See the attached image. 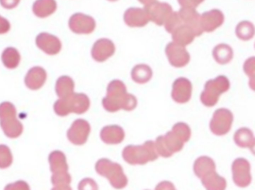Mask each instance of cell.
Listing matches in <instances>:
<instances>
[{"label":"cell","instance_id":"12","mask_svg":"<svg viewBox=\"0 0 255 190\" xmlns=\"http://www.w3.org/2000/svg\"><path fill=\"white\" fill-rule=\"evenodd\" d=\"M149 21L159 26L164 24L172 12V8L168 3L155 0L144 7Z\"/></svg>","mask_w":255,"mask_h":190},{"label":"cell","instance_id":"39","mask_svg":"<svg viewBox=\"0 0 255 190\" xmlns=\"http://www.w3.org/2000/svg\"><path fill=\"white\" fill-rule=\"evenodd\" d=\"M107 0L110 1H112V2H114V1H117L118 0Z\"/></svg>","mask_w":255,"mask_h":190},{"label":"cell","instance_id":"9","mask_svg":"<svg viewBox=\"0 0 255 190\" xmlns=\"http://www.w3.org/2000/svg\"><path fill=\"white\" fill-rule=\"evenodd\" d=\"M14 106L9 102L0 104V125L5 135L10 138L19 137L23 131V126L16 118Z\"/></svg>","mask_w":255,"mask_h":190},{"label":"cell","instance_id":"14","mask_svg":"<svg viewBox=\"0 0 255 190\" xmlns=\"http://www.w3.org/2000/svg\"><path fill=\"white\" fill-rule=\"evenodd\" d=\"M96 21L93 17L80 12L72 14L69 18L68 26L76 34L91 33L95 29Z\"/></svg>","mask_w":255,"mask_h":190},{"label":"cell","instance_id":"5","mask_svg":"<svg viewBox=\"0 0 255 190\" xmlns=\"http://www.w3.org/2000/svg\"><path fill=\"white\" fill-rule=\"evenodd\" d=\"M124 160L131 165H145L148 162L154 161L158 158L155 143L148 140L141 145H129L123 149Z\"/></svg>","mask_w":255,"mask_h":190},{"label":"cell","instance_id":"20","mask_svg":"<svg viewBox=\"0 0 255 190\" xmlns=\"http://www.w3.org/2000/svg\"><path fill=\"white\" fill-rule=\"evenodd\" d=\"M224 21V15L218 9H213L203 13L200 15V24L203 31H213L220 26Z\"/></svg>","mask_w":255,"mask_h":190},{"label":"cell","instance_id":"26","mask_svg":"<svg viewBox=\"0 0 255 190\" xmlns=\"http://www.w3.org/2000/svg\"><path fill=\"white\" fill-rule=\"evenodd\" d=\"M57 8L55 0H36L33 4L32 10L38 17L44 18L53 14Z\"/></svg>","mask_w":255,"mask_h":190},{"label":"cell","instance_id":"37","mask_svg":"<svg viewBox=\"0 0 255 190\" xmlns=\"http://www.w3.org/2000/svg\"><path fill=\"white\" fill-rule=\"evenodd\" d=\"M5 189H29L27 184L23 181H18L15 184L9 185L5 188Z\"/></svg>","mask_w":255,"mask_h":190},{"label":"cell","instance_id":"33","mask_svg":"<svg viewBox=\"0 0 255 190\" xmlns=\"http://www.w3.org/2000/svg\"><path fill=\"white\" fill-rule=\"evenodd\" d=\"M255 57H250L246 60L244 64V70L249 77L250 87L254 90L255 88Z\"/></svg>","mask_w":255,"mask_h":190},{"label":"cell","instance_id":"10","mask_svg":"<svg viewBox=\"0 0 255 190\" xmlns=\"http://www.w3.org/2000/svg\"><path fill=\"white\" fill-rule=\"evenodd\" d=\"M230 86L229 80L225 75H219L214 79L209 80L200 95L201 102L207 107L214 106L218 102L221 94L227 91Z\"/></svg>","mask_w":255,"mask_h":190},{"label":"cell","instance_id":"23","mask_svg":"<svg viewBox=\"0 0 255 190\" xmlns=\"http://www.w3.org/2000/svg\"><path fill=\"white\" fill-rule=\"evenodd\" d=\"M178 13L182 20L194 30L196 36L203 33V30L200 24V15L194 8L182 7Z\"/></svg>","mask_w":255,"mask_h":190},{"label":"cell","instance_id":"19","mask_svg":"<svg viewBox=\"0 0 255 190\" xmlns=\"http://www.w3.org/2000/svg\"><path fill=\"white\" fill-rule=\"evenodd\" d=\"M35 42L39 48L50 55L58 54L62 48L60 39L57 36L47 32L39 33L36 37Z\"/></svg>","mask_w":255,"mask_h":190},{"label":"cell","instance_id":"21","mask_svg":"<svg viewBox=\"0 0 255 190\" xmlns=\"http://www.w3.org/2000/svg\"><path fill=\"white\" fill-rule=\"evenodd\" d=\"M124 20L130 27H141L146 25L149 19L143 8L132 7L125 11Z\"/></svg>","mask_w":255,"mask_h":190},{"label":"cell","instance_id":"32","mask_svg":"<svg viewBox=\"0 0 255 190\" xmlns=\"http://www.w3.org/2000/svg\"><path fill=\"white\" fill-rule=\"evenodd\" d=\"M12 162V156L9 148L5 145H0V169L9 167Z\"/></svg>","mask_w":255,"mask_h":190},{"label":"cell","instance_id":"24","mask_svg":"<svg viewBox=\"0 0 255 190\" xmlns=\"http://www.w3.org/2000/svg\"><path fill=\"white\" fill-rule=\"evenodd\" d=\"M125 135L123 128L117 125L105 126L100 132L101 140L107 144H120L123 141Z\"/></svg>","mask_w":255,"mask_h":190},{"label":"cell","instance_id":"2","mask_svg":"<svg viewBox=\"0 0 255 190\" xmlns=\"http://www.w3.org/2000/svg\"><path fill=\"white\" fill-rule=\"evenodd\" d=\"M104 108L109 112H115L120 109L129 111L137 106L135 96L127 91L125 83L119 79L111 81L107 88L106 96L102 99Z\"/></svg>","mask_w":255,"mask_h":190},{"label":"cell","instance_id":"31","mask_svg":"<svg viewBox=\"0 0 255 190\" xmlns=\"http://www.w3.org/2000/svg\"><path fill=\"white\" fill-rule=\"evenodd\" d=\"M235 32L239 39L244 41L249 40L254 35V24L248 20L242 21L237 24Z\"/></svg>","mask_w":255,"mask_h":190},{"label":"cell","instance_id":"35","mask_svg":"<svg viewBox=\"0 0 255 190\" xmlns=\"http://www.w3.org/2000/svg\"><path fill=\"white\" fill-rule=\"evenodd\" d=\"M20 0H0V5L4 8L12 9L16 7Z\"/></svg>","mask_w":255,"mask_h":190},{"label":"cell","instance_id":"4","mask_svg":"<svg viewBox=\"0 0 255 190\" xmlns=\"http://www.w3.org/2000/svg\"><path fill=\"white\" fill-rule=\"evenodd\" d=\"M48 161L52 173L51 183L53 190H71L70 184L71 177L68 173V166L65 154L56 150L49 155Z\"/></svg>","mask_w":255,"mask_h":190},{"label":"cell","instance_id":"16","mask_svg":"<svg viewBox=\"0 0 255 190\" xmlns=\"http://www.w3.org/2000/svg\"><path fill=\"white\" fill-rule=\"evenodd\" d=\"M165 51L169 63L174 67H184L190 61V56L185 47L174 42L168 43Z\"/></svg>","mask_w":255,"mask_h":190},{"label":"cell","instance_id":"34","mask_svg":"<svg viewBox=\"0 0 255 190\" xmlns=\"http://www.w3.org/2000/svg\"><path fill=\"white\" fill-rule=\"evenodd\" d=\"M183 7L195 8L204 0H177Z\"/></svg>","mask_w":255,"mask_h":190},{"label":"cell","instance_id":"36","mask_svg":"<svg viewBox=\"0 0 255 190\" xmlns=\"http://www.w3.org/2000/svg\"><path fill=\"white\" fill-rule=\"evenodd\" d=\"M10 28L9 21L5 18L0 15V34L7 32Z\"/></svg>","mask_w":255,"mask_h":190},{"label":"cell","instance_id":"7","mask_svg":"<svg viewBox=\"0 0 255 190\" xmlns=\"http://www.w3.org/2000/svg\"><path fill=\"white\" fill-rule=\"evenodd\" d=\"M166 30L172 34L173 42L185 46L196 36L194 30L180 18L178 11H173L164 23Z\"/></svg>","mask_w":255,"mask_h":190},{"label":"cell","instance_id":"30","mask_svg":"<svg viewBox=\"0 0 255 190\" xmlns=\"http://www.w3.org/2000/svg\"><path fill=\"white\" fill-rule=\"evenodd\" d=\"M20 54L14 47L6 48L1 54V60L3 65L7 68L14 69L19 64Z\"/></svg>","mask_w":255,"mask_h":190},{"label":"cell","instance_id":"11","mask_svg":"<svg viewBox=\"0 0 255 190\" xmlns=\"http://www.w3.org/2000/svg\"><path fill=\"white\" fill-rule=\"evenodd\" d=\"M233 119L230 110L226 108L218 109L214 112L210 121V130L217 136L225 135L230 130Z\"/></svg>","mask_w":255,"mask_h":190},{"label":"cell","instance_id":"25","mask_svg":"<svg viewBox=\"0 0 255 190\" xmlns=\"http://www.w3.org/2000/svg\"><path fill=\"white\" fill-rule=\"evenodd\" d=\"M236 144L243 148H249L254 152L255 138L253 132L248 128L243 127L236 131L234 135Z\"/></svg>","mask_w":255,"mask_h":190},{"label":"cell","instance_id":"15","mask_svg":"<svg viewBox=\"0 0 255 190\" xmlns=\"http://www.w3.org/2000/svg\"><path fill=\"white\" fill-rule=\"evenodd\" d=\"M91 130L89 123L86 120L78 119L74 121L68 130L67 136L69 141L75 145L84 144Z\"/></svg>","mask_w":255,"mask_h":190},{"label":"cell","instance_id":"22","mask_svg":"<svg viewBox=\"0 0 255 190\" xmlns=\"http://www.w3.org/2000/svg\"><path fill=\"white\" fill-rule=\"evenodd\" d=\"M46 78V72L43 68L34 66L28 71L24 78V83L29 89L35 90L43 85Z\"/></svg>","mask_w":255,"mask_h":190},{"label":"cell","instance_id":"1","mask_svg":"<svg viewBox=\"0 0 255 190\" xmlns=\"http://www.w3.org/2000/svg\"><path fill=\"white\" fill-rule=\"evenodd\" d=\"M191 135V129L187 124L176 123L170 131L156 138L155 146L157 153L162 157H171L174 153L182 149L184 144L189 140Z\"/></svg>","mask_w":255,"mask_h":190},{"label":"cell","instance_id":"3","mask_svg":"<svg viewBox=\"0 0 255 190\" xmlns=\"http://www.w3.org/2000/svg\"><path fill=\"white\" fill-rule=\"evenodd\" d=\"M215 170L214 161L206 156L198 158L193 165L194 174L201 179L202 185L207 190H225L227 186L226 181L219 175Z\"/></svg>","mask_w":255,"mask_h":190},{"label":"cell","instance_id":"8","mask_svg":"<svg viewBox=\"0 0 255 190\" xmlns=\"http://www.w3.org/2000/svg\"><path fill=\"white\" fill-rule=\"evenodd\" d=\"M95 170L100 175L106 178L115 189H123L128 184V178L118 163L108 159H100L96 163Z\"/></svg>","mask_w":255,"mask_h":190},{"label":"cell","instance_id":"6","mask_svg":"<svg viewBox=\"0 0 255 190\" xmlns=\"http://www.w3.org/2000/svg\"><path fill=\"white\" fill-rule=\"evenodd\" d=\"M90 102L88 96L83 93H73L69 96L57 100L54 104L55 113L64 117L70 113L82 114L90 107Z\"/></svg>","mask_w":255,"mask_h":190},{"label":"cell","instance_id":"18","mask_svg":"<svg viewBox=\"0 0 255 190\" xmlns=\"http://www.w3.org/2000/svg\"><path fill=\"white\" fill-rule=\"evenodd\" d=\"M192 90L191 82L185 77L177 78L172 85L171 97L176 102L187 103L191 98Z\"/></svg>","mask_w":255,"mask_h":190},{"label":"cell","instance_id":"27","mask_svg":"<svg viewBox=\"0 0 255 190\" xmlns=\"http://www.w3.org/2000/svg\"><path fill=\"white\" fill-rule=\"evenodd\" d=\"M152 73V70L149 66L145 64H138L132 68L131 77L137 83L144 84L150 80Z\"/></svg>","mask_w":255,"mask_h":190},{"label":"cell","instance_id":"38","mask_svg":"<svg viewBox=\"0 0 255 190\" xmlns=\"http://www.w3.org/2000/svg\"><path fill=\"white\" fill-rule=\"evenodd\" d=\"M138 0L141 3L143 4L144 5H146V4L150 3L156 0Z\"/></svg>","mask_w":255,"mask_h":190},{"label":"cell","instance_id":"13","mask_svg":"<svg viewBox=\"0 0 255 190\" xmlns=\"http://www.w3.org/2000/svg\"><path fill=\"white\" fill-rule=\"evenodd\" d=\"M233 180L238 187L245 188L251 183V165L245 158H239L233 162L232 165Z\"/></svg>","mask_w":255,"mask_h":190},{"label":"cell","instance_id":"29","mask_svg":"<svg viewBox=\"0 0 255 190\" xmlns=\"http://www.w3.org/2000/svg\"><path fill=\"white\" fill-rule=\"evenodd\" d=\"M212 55L218 63L226 64L233 59L234 53L230 46L225 43H221L213 48Z\"/></svg>","mask_w":255,"mask_h":190},{"label":"cell","instance_id":"17","mask_svg":"<svg viewBox=\"0 0 255 190\" xmlns=\"http://www.w3.org/2000/svg\"><path fill=\"white\" fill-rule=\"evenodd\" d=\"M115 50V45L111 39L102 38L97 40L93 45L91 55L96 61L102 62L111 57Z\"/></svg>","mask_w":255,"mask_h":190},{"label":"cell","instance_id":"28","mask_svg":"<svg viewBox=\"0 0 255 190\" xmlns=\"http://www.w3.org/2000/svg\"><path fill=\"white\" fill-rule=\"evenodd\" d=\"M74 82L70 77L63 75L56 81L55 92L60 98H63L74 92Z\"/></svg>","mask_w":255,"mask_h":190}]
</instances>
